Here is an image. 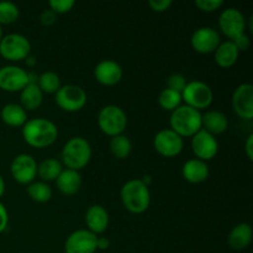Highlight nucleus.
Segmentation results:
<instances>
[{
	"mask_svg": "<svg viewBox=\"0 0 253 253\" xmlns=\"http://www.w3.org/2000/svg\"><path fill=\"white\" fill-rule=\"evenodd\" d=\"M62 170H63V166L56 158H46L40 165H37V174L40 175L42 182L56 180Z\"/></svg>",
	"mask_w": 253,
	"mask_h": 253,
	"instance_id": "a878e982",
	"label": "nucleus"
},
{
	"mask_svg": "<svg viewBox=\"0 0 253 253\" xmlns=\"http://www.w3.org/2000/svg\"><path fill=\"white\" fill-rule=\"evenodd\" d=\"M4 193H5V182H4V178L0 175V198L4 195Z\"/></svg>",
	"mask_w": 253,
	"mask_h": 253,
	"instance_id": "79ce46f5",
	"label": "nucleus"
},
{
	"mask_svg": "<svg viewBox=\"0 0 253 253\" xmlns=\"http://www.w3.org/2000/svg\"><path fill=\"white\" fill-rule=\"evenodd\" d=\"M252 227L247 222H241L231 230L229 235V245L234 250H244L252 241Z\"/></svg>",
	"mask_w": 253,
	"mask_h": 253,
	"instance_id": "5701e85b",
	"label": "nucleus"
},
{
	"mask_svg": "<svg viewBox=\"0 0 253 253\" xmlns=\"http://www.w3.org/2000/svg\"><path fill=\"white\" fill-rule=\"evenodd\" d=\"M214 99L211 88L202 81H193L187 83L184 90L182 91V100L185 105L192 106L197 110L207 109L210 106Z\"/></svg>",
	"mask_w": 253,
	"mask_h": 253,
	"instance_id": "423d86ee",
	"label": "nucleus"
},
{
	"mask_svg": "<svg viewBox=\"0 0 253 253\" xmlns=\"http://www.w3.org/2000/svg\"><path fill=\"white\" fill-rule=\"evenodd\" d=\"M25 62H26V64L29 67H34L35 64H36V58H35L34 56H27L26 58H25Z\"/></svg>",
	"mask_w": 253,
	"mask_h": 253,
	"instance_id": "a19ab883",
	"label": "nucleus"
},
{
	"mask_svg": "<svg viewBox=\"0 0 253 253\" xmlns=\"http://www.w3.org/2000/svg\"><path fill=\"white\" fill-rule=\"evenodd\" d=\"M56 185L59 192L64 195H73L78 193L82 187V177L78 170L63 169L56 179Z\"/></svg>",
	"mask_w": 253,
	"mask_h": 253,
	"instance_id": "412c9836",
	"label": "nucleus"
},
{
	"mask_svg": "<svg viewBox=\"0 0 253 253\" xmlns=\"http://www.w3.org/2000/svg\"><path fill=\"white\" fill-rule=\"evenodd\" d=\"M98 236L89 230L81 229L72 232L66 240V253H95Z\"/></svg>",
	"mask_w": 253,
	"mask_h": 253,
	"instance_id": "f8f14e48",
	"label": "nucleus"
},
{
	"mask_svg": "<svg viewBox=\"0 0 253 253\" xmlns=\"http://www.w3.org/2000/svg\"><path fill=\"white\" fill-rule=\"evenodd\" d=\"M240 51L232 41H224L215 49V62L222 68L234 66L239 59Z\"/></svg>",
	"mask_w": 253,
	"mask_h": 253,
	"instance_id": "4be33fe9",
	"label": "nucleus"
},
{
	"mask_svg": "<svg viewBox=\"0 0 253 253\" xmlns=\"http://www.w3.org/2000/svg\"><path fill=\"white\" fill-rule=\"evenodd\" d=\"M232 108L240 118L251 120L253 118V86L250 83L240 84L232 94Z\"/></svg>",
	"mask_w": 253,
	"mask_h": 253,
	"instance_id": "2eb2a0df",
	"label": "nucleus"
},
{
	"mask_svg": "<svg viewBox=\"0 0 253 253\" xmlns=\"http://www.w3.org/2000/svg\"><path fill=\"white\" fill-rule=\"evenodd\" d=\"M43 100V93L37 84H27L20 94L21 106L25 110H36Z\"/></svg>",
	"mask_w": 253,
	"mask_h": 253,
	"instance_id": "393cba45",
	"label": "nucleus"
},
{
	"mask_svg": "<svg viewBox=\"0 0 253 253\" xmlns=\"http://www.w3.org/2000/svg\"><path fill=\"white\" fill-rule=\"evenodd\" d=\"M91 157L90 143L83 137L69 138L62 150V162L68 169L79 170L85 167Z\"/></svg>",
	"mask_w": 253,
	"mask_h": 253,
	"instance_id": "20e7f679",
	"label": "nucleus"
},
{
	"mask_svg": "<svg viewBox=\"0 0 253 253\" xmlns=\"http://www.w3.org/2000/svg\"><path fill=\"white\" fill-rule=\"evenodd\" d=\"M98 125L105 135L118 136L125 131L127 126V116L118 105H106L99 111Z\"/></svg>",
	"mask_w": 253,
	"mask_h": 253,
	"instance_id": "39448f33",
	"label": "nucleus"
},
{
	"mask_svg": "<svg viewBox=\"0 0 253 253\" xmlns=\"http://www.w3.org/2000/svg\"><path fill=\"white\" fill-rule=\"evenodd\" d=\"M131 150H132V143L130 138L125 135H118L111 137L110 140V151L116 158L119 160H125L130 156Z\"/></svg>",
	"mask_w": 253,
	"mask_h": 253,
	"instance_id": "bb28decb",
	"label": "nucleus"
},
{
	"mask_svg": "<svg viewBox=\"0 0 253 253\" xmlns=\"http://www.w3.org/2000/svg\"><path fill=\"white\" fill-rule=\"evenodd\" d=\"M158 103H160L161 108L165 110L173 111L180 105L182 103V94L178 91L172 90V89H163L158 96Z\"/></svg>",
	"mask_w": 253,
	"mask_h": 253,
	"instance_id": "c756f323",
	"label": "nucleus"
},
{
	"mask_svg": "<svg viewBox=\"0 0 253 253\" xmlns=\"http://www.w3.org/2000/svg\"><path fill=\"white\" fill-rule=\"evenodd\" d=\"M12 178L20 184H30L37 175V162L31 155L21 153L12 160L10 166Z\"/></svg>",
	"mask_w": 253,
	"mask_h": 253,
	"instance_id": "9b49d317",
	"label": "nucleus"
},
{
	"mask_svg": "<svg viewBox=\"0 0 253 253\" xmlns=\"http://www.w3.org/2000/svg\"><path fill=\"white\" fill-rule=\"evenodd\" d=\"M74 0H49V9L56 14H64V12L71 11L74 6Z\"/></svg>",
	"mask_w": 253,
	"mask_h": 253,
	"instance_id": "2f4dec72",
	"label": "nucleus"
},
{
	"mask_svg": "<svg viewBox=\"0 0 253 253\" xmlns=\"http://www.w3.org/2000/svg\"><path fill=\"white\" fill-rule=\"evenodd\" d=\"M245 148H246V155H247V158H249L250 161L253 160V135H251L247 137V141H246V146H245Z\"/></svg>",
	"mask_w": 253,
	"mask_h": 253,
	"instance_id": "58836bf2",
	"label": "nucleus"
},
{
	"mask_svg": "<svg viewBox=\"0 0 253 253\" xmlns=\"http://www.w3.org/2000/svg\"><path fill=\"white\" fill-rule=\"evenodd\" d=\"M185 85H187V81H185L184 76L179 73H174L172 76H169L167 81V88L172 89V90L178 91V93L182 94V91L184 90Z\"/></svg>",
	"mask_w": 253,
	"mask_h": 253,
	"instance_id": "473e14b6",
	"label": "nucleus"
},
{
	"mask_svg": "<svg viewBox=\"0 0 253 253\" xmlns=\"http://www.w3.org/2000/svg\"><path fill=\"white\" fill-rule=\"evenodd\" d=\"M148 5L153 11L163 12L172 5V1L170 0H150Z\"/></svg>",
	"mask_w": 253,
	"mask_h": 253,
	"instance_id": "f704fd0d",
	"label": "nucleus"
},
{
	"mask_svg": "<svg viewBox=\"0 0 253 253\" xmlns=\"http://www.w3.org/2000/svg\"><path fill=\"white\" fill-rule=\"evenodd\" d=\"M153 145L156 151L163 157H175L182 152L184 141L182 136L174 132L172 128H163L155 136Z\"/></svg>",
	"mask_w": 253,
	"mask_h": 253,
	"instance_id": "9d476101",
	"label": "nucleus"
},
{
	"mask_svg": "<svg viewBox=\"0 0 253 253\" xmlns=\"http://www.w3.org/2000/svg\"><path fill=\"white\" fill-rule=\"evenodd\" d=\"M20 11L16 4L12 1H0V26L1 25L12 24L19 17Z\"/></svg>",
	"mask_w": 253,
	"mask_h": 253,
	"instance_id": "7c9ffc66",
	"label": "nucleus"
},
{
	"mask_svg": "<svg viewBox=\"0 0 253 253\" xmlns=\"http://www.w3.org/2000/svg\"><path fill=\"white\" fill-rule=\"evenodd\" d=\"M219 26L222 34L230 39V41H234L242 34H245L246 30V19L245 15L236 7H227L220 14Z\"/></svg>",
	"mask_w": 253,
	"mask_h": 253,
	"instance_id": "1a4fd4ad",
	"label": "nucleus"
},
{
	"mask_svg": "<svg viewBox=\"0 0 253 253\" xmlns=\"http://www.w3.org/2000/svg\"><path fill=\"white\" fill-rule=\"evenodd\" d=\"M229 127L226 115L219 110H209L202 116V128L211 135H220Z\"/></svg>",
	"mask_w": 253,
	"mask_h": 253,
	"instance_id": "aec40b11",
	"label": "nucleus"
},
{
	"mask_svg": "<svg viewBox=\"0 0 253 253\" xmlns=\"http://www.w3.org/2000/svg\"><path fill=\"white\" fill-rule=\"evenodd\" d=\"M7 222H9V214H7V210L4 207V204L0 203V234L2 231H5V229L7 226Z\"/></svg>",
	"mask_w": 253,
	"mask_h": 253,
	"instance_id": "4c0bfd02",
	"label": "nucleus"
},
{
	"mask_svg": "<svg viewBox=\"0 0 253 253\" xmlns=\"http://www.w3.org/2000/svg\"><path fill=\"white\" fill-rule=\"evenodd\" d=\"M220 43L221 41H220L219 32L209 26L199 27L193 32L192 37H190V44L198 53L207 54L215 52Z\"/></svg>",
	"mask_w": 253,
	"mask_h": 253,
	"instance_id": "ddd939ff",
	"label": "nucleus"
},
{
	"mask_svg": "<svg viewBox=\"0 0 253 253\" xmlns=\"http://www.w3.org/2000/svg\"><path fill=\"white\" fill-rule=\"evenodd\" d=\"M0 116H1L2 123L12 126V127H20V126L22 127L27 121L26 110L21 105L14 103L6 104V105L2 106Z\"/></svg>",
	"mask_w": 253,
	"mask_h": 253,
	"instance_id": "b1692460",
	"label": "nucleus"
},
{
	"mask_svg": "<svg viewBox=\"0 0 253 253\" xmlns=\"http://www.w3.org/2000/svg\"><path fill=\"white\" fill-rule=\"evenodd\" d=\"M31 43L29 39L20 34H9L0 41V54L11 62L22 61L30 56Z\"/></svg>",
	"mask_w": 253,
	"mask_h": 253,
	"instance_id": "0eeeda50",
	"label": "nucleus"
},
{
	"mask_svg": "<svg viewBox=\"0 0 253 253\" xmlns=\"http://www.w3.org/2000/svg\"><path fill=\"white\" fill-rule=\"evenodd\" d=\"M232 42L236 44V47L239 48V51H245V49L249 48V46H250V37L247 36L246 34H242L241 36H239L237 39H235Z\"/></svg>",
	"mask_w": 253,
	"mask_h": 253,
	"instance_id": "e433bc0d",
	"label": "nucleus"
},
{
	"mask_svg": "<svg viewBox=\"0 0 253 253\" xmlns=\"http://www.w3.org/2000/svg\"><path fill=\"white\" fill-rule=\"evenodd\" d=\"M202 116L203 114L192 106L179 105L170 114V128L182 137L194 136L202 130Z\"/></svg>",
	"mask_w": 253,
	"mask_h": 253,
	"instance_id": "7ed1b4c3",
	"label": "nucleus"
},
{
	"mask_svg": "<svg viewBox=\"0 0 253 253\" xmlns=\"http://www.w3.org/2000/svg\"><path fill=\"white\" fill-rule=\"evenodd\" d=\"M84 220L88 227L86 230L93 232L94 235L103 234L108 229L109 214L105 208L99 204H94L86 209Z\"/></svg>",
	"mask_w": 253,
	"mask_h": 253,
	"instance_id": "a211bd4d",
	"label": "nucleus"
},
{
	"mask_svg": "<svg viewBox=\"0 0 253 253\" xmlns=\"http://www.w3.org/2000/svg\"><path fill=\"white\" fill-rule=\"evenodd\" d=\"M22 137L27 145L36 148L51 146L58 137V128L53 121L44 118L30 119L22 126Z\"/></svg>",
	"mask_w": 253,
	"mask_h": 253,
	"instance_id": "f257e3e1",
	"label": "nucleus"
},
{
	"mask_svg": "<svg viewBox=\"0 0 253 253\" xmlns=\"http://www.w3.org/2000/svg\"><path fill=\"white\" fill-rule=\"evenodd\" d=\"M29 84L27 72L17 66H4L0 68V89L5 91H21Z\"/></svg>",
	"mask_w": 253,
	"mask_h": 253,
	"instance_id": "dca6fc26",
	"label": "nucleus"
},
{
	"mask_svg": "<svg viewBox=\"0 0 253 253\" xmlns=\"http://www.w3.org/2000/svg\"><path fill=\"white\" fill-rule=\"evenodd\" d=\"M27 194L34 202L47 203L52 198V189L46 182H32L27 187Z\"/></svg>",
	"mask_w": 253,
	"mask_h": 253,
	"instance_id": "cd10ccee",
	"label": "nucleus"
},
{
	"mask_svg": "<svg viewBox=\"0 0 253 253\" xmlns=\"http://www.w3.org/2000/svg\"><path fill=\"white\" fill-rule=\"evenodd\" d=\"M120 197L124 207L132 214H142L150 207V190L141 179H131L126 182L121 188Z\"/></svg>",
	"mask_w": 253,
	"mask_h": 253,
	"instance_id": "f03ea898",
	"label": "nucleus"
},
{
	"mask_svg": "<svg viewBox=\"0 0 253 253\" xmlns=\"http://www.w3.org/2000/svg\"><path fill=\"white\" fill-rule=\"evenodd\" d=\"M40 20H41L42 24L46 25V26H51V25H53L54 22H56L57 14L54 11H52L51 9L43 10L41 16H40Z\"/></svg>",
	"mask_w": 253,
	"mask_h": 253,
	"instance_id": "c9c22d12",
	"label": "nucleus"
},
{
	"mask_svg": "<svg viewBox=\"0 0 253 253\" xmlns=\"http://www.w3.org/2000/svg\"><path fill=\"white\" fill-rule=\"evenodd\" d=\"M110 246V241L106 237H98L96 239V250H106Z\"/></svg>",
	"mask_w": 253,
	"mask_h": 253,
	"instance_id": "ea45409f",
	"label": "nucleus"
},
{
	"mask_svg": "<svg viewBox=\"0 0 253 253\" xmlns=\"http://www.w3.org/2000/svg\"><path fill=\"white\" fill-rule=\"evenodd\" d=\"M2 39V30H1V26H0V41H1Z\"/></svg>",
	"mask_w": 253,
	"mask_h": 253,
	"instance_id": "37998d69",
	"label": "nucleus"
},
{
	"mask_svg": "<svg viewBox=\"0 0 253 253\" xmlns=\"http://www.w3.org/2000/svg\"><path fill=\"white\" fill-rule=\"evenodd\" d=\"M192 137V150L198 160L207 162L216 156L219 151V143L214 135L202 128Z\"/></svg>",
	"mask_w": 253,
	"mask_h": 253,
	"instance_id": "4468645a",
	"label": "nucleus"
},
{
	"mask_svg": "<svg viewBox=\"0 0 253 253\" xmlns=\"http://www.w3.org/2000/svg\"><path fill=\"white\" fill-rule=\"evenodd\" d=\"M37 85L41 89L42 93L47 94H56V91L61 88V79L58 74L54 72H44L41 76H39Z\"/></svg>",
	"mask_w": 253,
	"mask_h": 253,
	"instance_id": "c85d7f7f",
	"label": "nucleus"
},
{
	"mask_svg": "<svg viewBox=\"0 0 253 253\" xmlns=\"http://www.w3.org/2000/svg\"><path fill=\"white\" fill-rule=\"evenodd\" d=\"M56 104L64 111L74 113L84 108L86 104V93L82 86L76 84L61 85L56 91Z\"/></svg>",
	"mask_w": 253,
	"mask_h": 253,
	"instance_id": "6e6552de",
	"label": "nucleus"
},
{
	"mask_svg": "<svg viewBox=\"0 0 253 253\" xmlns=\"http://www.w3.org/2000/svg\"><path fill=\"white\" fill-rule=\"evenodd\" d=\"M182 174L187 182L198 184V183H202L208 179V177H209V167H208L207 162H204V161L192 158V160H188L183 165Z\"/></svg>",
	"mask_w": 253,
	"mask_h": 253,
	"instance_id": "6ab92c4d",
	"label": "nucleus"
},
{
	"mask_svg": "<svg viewBox=\"0 0 253 253\" xmlns=\"http://www.w3.org/2000/svg\"><path fill=\"white\" fill-rule=\"evenodd\" d=\"M94 77L103 85H115L123 78V68L113 59H103L95 66Z\"/></svg>",
	"mask_w": 253,
	"mask_h": 253,
	"instance_id": "f3484780",
	"label": "nucleus"
},
{
	"mask_svg": "<svg viewBox=\"0 0 253 253\" xmlns=\"http://www.w3.org/2000/svg\"><path fill=\"white\" fill-rule=\"evenodd\" d=\"M224 4L222 0H197L195 5L199 7L202 11L205 12H211L217 10L219 7H221V5Z\"/></svg>",
	"mask_w": 253,
	"mask_h": 253,
	"instance_id": "72a5a7b5",
	"label": "nucleus"
}]
</instances>
